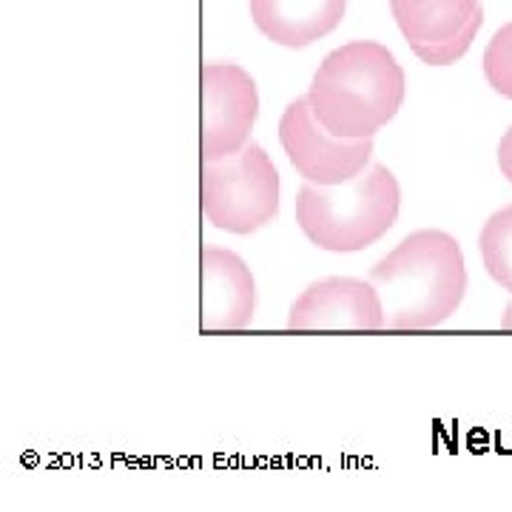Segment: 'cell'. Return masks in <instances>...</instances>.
Here are the masks:
<instances>
[{
    "label": "cell",
    "mask_w": 512,
    "mask_h": 512,
    "mask_svg": "<svg viewBox=\"0 0 512 512\" xmlns=\"http://www.w3.org/2000/svg\"><path fill=\"white\" fill-rule=\"evenodd\" d=\"M501 328L512 330V302H510V305H507V311H504V316H501Z\"/></svg>",
    "instance_id": "5bb4252c"
},
{
    "label": "cell",
    "mask_w": 512,
    "mask_h": 512,
    "mask_svg": "<svg viewBox=\"0 0 512 512\" xmlns=\"http://www.w3.org/2000/svg\"><path fill=\"white\" fill-rule=\"evenodd\" d=\"M202 163L237 154L251 140L259 114V92L251 74L237 63L202 66Z\"/></svg>",
    "instance_id": "8992f818"
},
{
    "label": "cell",
    "mask_w": 512,
    "mask_h": 512,
    "mask_svg": "<svg viewBox=\"0 0 512 512\" xmlns=\"http://www.w3.org/2000/svg\"><path fill=\"white\" fill-rule=\"evenodd\" d=\"M402 188L387 165H370L342 185L305 183L296 194V222L316 248L330 254L365 251L396 225Z\"/></svg>",
    "instance_id": "3957f363"
},
{
    "label": "cell",
    "mask_w": 512,
    "mask_h": 512,
    "mask_svg": "<svg viewBox=\"0 0 512 512\" xmlns=\"http://www.w3.org/2000/svg\"><path fill=\"white\" fill-rule=\"evenodd\" d=\"M279 143L305 183L342 185L356 180L373 157V137H336L319 123L311 100L296 97L279 120Z\"/></svg>",
    "instance_id": "5b68a950"
},
{
    "label": "cell",
    "mask_w": 512,
    "mask_h": 512,
    "mask_svg": "<svg viewBox=\"0 0 512 512\" xmlns=\"http://www.w3.org/2000/svg\"><path fill=\"white\" fill-rule=\"evenodd\" d=\"M498 168H501V174L512 183V128L501 137V143H498Z\"/></svg>",
    "instance_id": "4fadbf2b"
},
{
    "label": "cell",
    "mask_w": 512,
    "mask_h": 512,
    "mask_svg": "<svg viewBox=\"0 0 512 512\" xmlns=\"http://www.w3.org/2000/svg\"><path fill=\"white\" fill-rule=\"evenodd\" d=\"M256 285L251 268L234 251L202 248V316L205 330H242L251 325Z\"/></svg>",
    "instance_id": "ba28073f"
},
{
    "label": "cell",
    "mask_w": 512,
    "mask_h": 512,
    "mask_svg": "<svg viewBox=\"0 0 512 512\" xmlns=\"http://www.w3.org/2000/svg\"><path fill=\"white\" fill-rule=\"evenodd\" d=\"M279 171L268 151L248 140L237 154L202 163V214L228 234H254L279 214Z\"/></svg>",
    "instance_id": "277c9868"
},
{
    "label": "cell",
    "mask_w": 512,
    "mask_h": 512,
    "mask_svg": "<svg viewBox=\"0 0 512 512\" xmlns=\"http://www.w3.org/2000/svg\"><path fill=\"white\" fill-rule=\"evenodd\" d=\"M390 12L410 46L447 43L484 23L478 0H390Z\"/></svg>",
    "instance_id": "30bf717a"
},
{
    "label": "cell",
    "mask_w": 512,
    "mask_h": 512,
    "mask_svg": "<svg viewBox=\"0 0 512 512\" xmlns=\"http://www.w3.org/2000/svg\"><path fill=\"white\" fill-rule=\"evenodd\" d=\"M382 296L384 328L430 330L444 325L467 293V265L456 237L416 231L370 271Z\"/></svg>",
    "instance_id": "6da1fadb"
},
{
    "label": "cell",
    "mask_w": 512,
    "mask_h": 512,
    "mask_svg": "<svg viewBox=\"0 0 512 512\" xmlns=\"http://www.w3.org/2000/svg\"><path fill=\"white\" fill-rule=\"evenodd\" d=\"M313 114L336 137H376L402 109L404 69L376 40H353L333 49L308 89Z\"/></svg>",
    "instance_id": "7a4b0ae2"
},
{
    "label": "cell",
    "mask_w": 512,
    "mask_h": 512,
    "mask_svg": "<svg viewBox=\"0 0 512 512\" xmlns=\"http://www.w3.org/2000/svg\"><path fill=\"white\" fill-rule=\"evenodd\" d=\"M291 330H379L384 328L382 296L370 279L328 276L313 282L291 305Z\"/></svg>",
    "instance_id": "52a82bcc"
},
{
    "label": "cell",
    "mask_w": 512,
    "mask_h": 512,
    "mask_svg": "<svg viewBox=\"0 0 512 512\" xmlns=\"http://www.w3.org/2000/svg\"><path fill=\"white\" fill-rule=\"evenodd\" d=\"M345 9L348 0H251L256 29L285 49H305L328 37Z\"/></svg>",
    "instance_id": "9c48e42d"
},
{
    "label": "cell",
    "mask_w": 512,
    "mask_h": 512,
    "mask_svg": "<svg viewBox=\"0 0 512 512\" xmlns=\"http://www.w3.org/2000/svg\"><path fill=\"white\" fill-rule=\"evenodd\" d=\"M478 248L493 282L512 293V205L495 211L493 217L484 222Z\"/></svg>",
    "instance_id": "8fae6325"
},
{
    "label": "cell",
    "mask_w": 512,
    "mask_h": 512,
    "mask_svg": "<svg viewBox=\"0 0 512 512\" xmlns=\"http://www.w3.org/2000/svg\"><path fill=\"white\" fill-rule=\"evenodd\" d=\"M484 77L493 92L512 100V23L501 26L484 52Z\"/></svg>",
    "instance_id": "7c38bea8"
}]
</instances>
